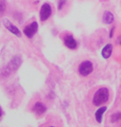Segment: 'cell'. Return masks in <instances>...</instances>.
Listing matches in <instances>:
<instances>
[{
    "label": "cell",
    "instance_id": "cell-1",
    "mask_svg": "<svg viewBox=\"0 0 121 127\" xmlns=\"http://www.w3.org/2000/svg\"><path fill=\"white\" fill-rule=\"evenodd\" d=\"M109 97H110V94H109L108 88L101 87L96 92L93 97V103L96 106L101 105L102 103H105L106 101H108Z\"/></svg>",
    "mask_w": 121,
    "mask_h": 127
},
{
    "label": "cell",
    "instance_id": "cell-2",
    "mask_svg": "<svg viewBox=\"0 0 121 127\" xmlns=\"http://www.w3.org/2000/svg\"><path fill=\"white\" fill-rule=\"evenodd\" d=\"M93 64L90 61H84L79 64V73L81 76H88L93 72Z\"/></svg>",
    "mask_w": 121,
    "mask_h": 127
},
{
    "label": "cell",
    "instance_id": "cell-3",
    "mask_svg": "<svg viewBox=\"0 0 121 127\" xmlns=\"http://www.w3.org/2000/svg\"><path fill=\"white\" fill-rule=\"evenodd\" d=\"M51 12H52V10H51V7L49 4L46 3L42 6L41 8V11H40V18L42 21H46L49 18V16L51 15Z\"/></svg>",
    "mask_w": 121,
    "mask_h": 127
},
{
    "label": "cell",
    "instance_id": "cell-4",
    "mask_svg": "<svg viewBox=\"0 0 121 127\" xmlns=\"http://www.w3.org/2000/svg\"><path fill=\"white\" fill-rule=\"evenodd\" d=\"M38 31V23L37 22H32L31 24L27 25L24 30V33L26 37L31 38Z\"/></svg>",
    "mask_w": 121,
    "mask_h": 127
},
{
    "label": "cell",
    "instance_id": "cell-5",
    "mask_svg": "<svg viewBox=\"0 0 121 127\" xmlns=\"http://www.w3.org/2000/svg\"><path fill=\"white\" fill-rule=\"evenodd\" d=\"M3 24H4V26L5 28L8 30V31H10L11 33H13V34H15L16 36H18V37H20L21 36V32L16 28L14 25H12L11 22L9 21L8 19H5L4 21H3Z\"/></svg>",
    "mask_w": 121,
    "mask_h": 127
},
{
    "label": "cell",
    "instance_id": "cell-6",
    "mask_svg": "<svg viewBox=\"0 0 121 127\" xmlns=\"http://www.w3.org/2000/svg\"><path fill=\"white\" fill-rule=\"evenodd\" d=\"M63 42H64V45L68 48H70V49H75V48H77V42H76V40L73 38V36L70 35V34L66 35L64 37Z\"/></svg>",
    "mask_w": 121,
    "mask_h": 127
},
{
    "label": "cell",
    "instance_id": "cell-7",
    "mask_svg": "<svg viewBox=\"0 0 121 127\" xmlns=\"http://www.w3.org/2000/svg\"><path fill=\"white\" fill-rule=\"evenodd\" d=\"M20 64H21V59H20V57H14L13 60L10 63V64L8 65V68H11V71H14V70H16V69L19 67Z\"/></svg>",
    "mask_w": 121,
    "mask_h": 127
},
{
    "label": "cell",
    "instance_id": "cell-8",
    "mask_svg": "<svg viewBox=\"0 0 121 127\" xmlns=\"http://www.w3.org/2000/svg\"><path fill=\"white\" fill-rule=\"evenodd\" d=\"M47 110V107L43 104L42 102H36L33 107V111L36 113L37 115H42Z\"/></svg>",
    "mask_w": 121,
    "mask_h": 127
},
{
    "label": "cell",
    "instance_id": "cell-9",
    "mask_svg": "<svg viewBox=\"0 0 121 127\" xmlns=\"http://www.w3.org/2000/svg\"><path fill=\"white\" fill-rule=\"evenodd\" d=\"M112 51H113V46H112L111 44L106 45L105 47L103 48V49H102V51H101L102 57H103V58H105V59H108L111 56Z\"/></svg>",
    "mask_w": 121,
    "mask_h": 127
},
{
    "label": "cell",
    "instance_id": "cell-10",
    "mask_svg": "<svg viewBox=\"0 0 121 127\" xmlns=\"http://www.w3.org/2000/svg\"><path fill=\"white\" fill-rule=\"evenodd\" d=\"M102 19H103V22L105 23V24H111V23H113L114 22V15H113V13L111 12V11H105L104 13H103V17H102Z\"/></svg>",
    "mask_w": 121,
    "mask_h": 127
},
{
    "label": "cell",
    "instance_id": "cell-11",
    "mask_svg": "<svg viewBox=\"0 0 121 127\" xmlns=\"http://www.w3.org/2000/svg\"><path fill=\"white\" fill-rule=\"evenodd\" d=\"M106 106H103V107H100L99 109L97 110V111L96 112L95 116H96V120H97V122H101V119H102V115L104 114V112L106 111Z\"/></svg>",
    "mask_w": 121,
    "mask_h": 127
},
{
    "label": "cell",
    "instance_id": "cell-12",
    "mask_svg": "<svg viewBox=\"0 0 121 127\" xmlns=\"http://www.w3.org/2000/svg\"><path fill=\"white\" fill-rule=\"evenodd\" d=\"M119 118H121V113H117V114H115L112 117V122H116V121H118Z\"/></svg>",
    "mask_w": 121,
    "mask_h": 127
},
{
    "label": "cell",
    "instance_id": "cell-13",
    "mask_svg": "<svg viewBox=\"0 0 121 127\" xmlns=\"http://www.w3.org/2000/svg\"><path fill=\"white\" fill-rule=\"evenodd\" d=\"M5 9H6L5 2L2 1V0H0V12H3V11H5Z\"/></svg>",
    "mask_w": 121,
    "mask_h": 127
},
{
    "label": "cell",
    "instance_id": "cell-14",
    "mask_svg": "<svg viewBox=\"0 0 121 127\" xmlns=\"http://www.w3.org/2000/svg\"><path fill=\"white\" fill-rule=\"evenodd\" d=\"M64 3H65V0H59V6H58L59 10H62V8H63Z\"/></svg>",
    "mask_w": 121,
    "mask_h": 127
},
{
    "label": "cell",
    "instance_id": "cell-15",
    "mask_svg": "<svg viewBox=\"0 0 121 127\" xmlns=\"http://www.w3.org/2000/svg\"><path fill=\"white\" fill-rule=\"evenodd\" d=\"M114 30H115V28H113V29H112V31H111L110 37H112V36H113V33H114Z\"/></svg>",
    "mask_w": 121,
    "mask_h": 127
},
{
    "label": "cell",
    "instance_id": "cell-16",
    "mask_svg": "<svg viewBox=\"0 0 121 127\" xmlns=\"http://www.w3.org/2000/svg\"><path fill=\"white\" fill-rule=\"evenodd\" d=\"M1 116H2V109L0 108V118H1Z\"/></svg>",
    "mask_w": 121,
    "mask_h": 127
},
{
    "label": "cell",
    "instance_id": "cell-17",
    "mask_svg": "<svg viewBox=\"0 0 121 127\" xmlns=\"http://www.w3.org/2000/svg\"><path fill=\"white\" fill-rule=\"evenodd\" d=\"M118 43H119V44L121 45V37L119 38V39H118Z\"/></svg>",
    "mask_w": 121,
    "mask_h": 127
}]
</instances>
